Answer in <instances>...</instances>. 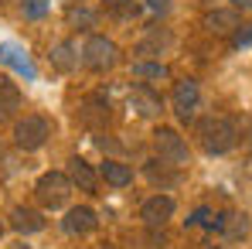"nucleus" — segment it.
Instances as JSON below:
<instances>
[{
	"label": "nucleus",
	"instance_id": "f257e3e1",
	"mask_svg": "<svg viewBox=\"0 0 252 249\" xmlns=\"http://www.w3.org/2000/svg\"><path fill=\"white\" fill-rule=\"evenodd\" d=\"M239 140V126L228 116H205L198 120V143L205 147V154L218 157V154H228Z\"/></svg>",
	"mask_w": 252,
	"mask_h": 249
},
{
	"label": "nucleus",
	"instance_id": "f03ea898",
	"mask_svg": "<svg viewBox=\"0 0 252 249\" xmlns=\"http://www.w3.org/2000/svg\"><path fill=\"white\" fill-rule=\"evenodd\" d=\"M82 65L89 72H99V75L116 69L120 65V44L106 35H89L82 44Z\"/></svg>",
	"mask_w": 252,
	"mask_h": 249
},
{
	"label": "nucleus",
	"instance_id": "7ed1b4c3",
	"mask_svg": "<svg viewBox=\"0 0 252 249\" xmlns=\"http://www.w3.org/2000/svg\"><path fill=\"white\" fill-rule=\"evenodd\" d=\"M72 178L65 174V171H44L41 178L34 181V198H38V205L41 208H62L68 202V195H72Z\"/></svg>",
	"mask_w": 252,
	"mask_h": 249
},
{
	"label": "nucleus",
	"instance_id": "20e7f679",
	"mask_svg": "<svg viewBox=\"0 0 252 249\" xmlns=\"http://www.w3.org/2000/svg\"><path fill=\"white\" fill-rule=\"evenodd\" d=\"M154 150H157L160 161H167L174 167H184L191 161V147H188V140L174 126H157L154 130Z\"/></svg>",
	"mask_w": 252,
	"mask_h": 249
},
{
	"label": "nucleus",
	"instance_id": "39448f33",
	"mask_svg": "<svg viewBox=\"0 0 252 249\" xmlns=\"http://www.w3.org/2000/svg\"><path fill=\"white\" fill-rule=\"evenodd\" d=\"M48 137H51V123L44 116H38V113H31V116L14 123V143L21 150H41L48 143Z\"/></svg>",
	"mask_w": 252,
	"mask_h": 249
},
{
	"label": "nucleus",
	"instance_id": "423d86ee",
	"mask_svg": "<svg viewBox=\"0 0 252 249\" xmlns=\"http://www.w3.org/2000/svg\"><path fill=\"white\" fill-rule=\"evenodd\" d=\"M170 106L177 113L181 123H191L198 116V106H201V89L194 79H177L174 82V92H170Z\"/></svg>",
	"mask_w": 252,
	"mask_h": 249
},
{
	"label": "nucleus",
	"instance_id": "0eeeda50",
	"mask_svg": "<svg viewBox=\"0 0 252 249\" xmlns=\"http://www.w3.org/2000/svg\"><path fill=\"white\" fill-rule=\"evenodd\" d=\"M126 106H129L136 116H143V120H154V116H160V113H164V99H160V92H154L150 85H143V82L129 89Z\"/></svg>",
	"mask_w": 252,
	"mask_h": 249
},
{
	"label": "nucleus",
	"instance_id": "6e6552de",
	"mask_svg": "<svg viewBox=\"0 0 252 249\" xmlns=\"http://www.w3.org/2000/svg\"><path fill=\"white\" fill-rule=\"evenodd\" d=\"M208 229H218L221 239H228V243H239V239L249 236V215H239V212H218V215L208 222Z\"/></svg>",
	"mask_w": 252,
	"mask_h": 249
},
{
	"label": "nucleus",
	"instance_id": "1a4fd4ad",
	"mask_svg": "<svg viewBox=\"0 0 252 249\" xmlns=\"http://www.w3.org/2000/svg\"><path fill=\"white\" fill-rule=\"evenodd\" d=\"M174 198L170 195H150L143 205H140V218L150 225V229H157V225H167L170 218H174Z\"/></svg>",
	"mask_w": 252,
	"mask_h": 249
},
{
	"label": "nucleus",
	"instance_id": "9d476101",
	"mask_svg": "<svg viewBox=\"0 0 252 249\" xmlns=\"http://www.w3.org/2000/svg\"><path fill=\"white\" fill-rule=\"evenodd\" d=\"M79 120H82L89 130H102V126H109V99L106 96H85L82 103H79Z\"/></svg>",
	"mask_w": 252,
	"mask_h": 249
},
{
	"label": "nucleus",
	"instance_id": "9b49d317",
	"mask_svg": "<svg viewBox=\"0 0 252 249\" xmlns=\"http://www.w3.org/2000/svg\"><path fill=\"white\" fill-rule=\"evenodd\" d=\"M0 65L14 69V72H17V75H24L28 82H34V79H38V69H34V62L28 58V51H24L21 44H10V41L0 44Z\"/></svg>",
	"mask_w": 252,
	"mask_h": 249
},
{
	"label": "nucleus",
	"instance_id": "f8f14e48",
	"mask_svg": "<svg viewBox=\"0 0 252 249\" xmlns=\"http://www.w3.org/2000/svg\"><path fill=\"white\" fill-rule=\"evenodd\" d=\"M48 62H51V69H55V72L72 75V72L82 65V51H79V44H75V41H58V44H51Z\"/></svg>",
	"mask_w": 252,
	"mask_h": 249
},
{
	"label": "nucleus",
	"instance_id": "ddd939ff",
	"mask_svg": "<svg viewBox=\"0 0 252 249\" xmlns=\"http://www.w3.org/2000/svg\"><path fill=\"white\" fill-rule=\"evenodd\" d=\"M62 229H65L68 236H89V232H95V229H99V215H95L89 205H75V208H68V212H65Z\"/></svg>",
	"mask_w": 252,
	"mask_h": 249
},
{
	"label": "nucleus",
	"instance_id": "4468645a",
	"mask_svg": "<svg viewBox=\"0 0 252 249\" xmlns=\"http://www.w3.org/2000/svg\"><path fill=\"white\" fill-rule=\"evenodd\" d=\"M68 178H72V184L79 188V191H85V195H95V188H99V171L89 164V161H82V157H72L68 161Z\"/></svg>",
	"mask_w": 252,
	"mask_h": 249
},
{
	"label": "nucleus",
	"instance_id": "2eb2a0df",
	"mask_svg": "<svg viewBox=\"0 0 252 249\" xmlns=\"http://www.w3.org/2000/svg\"><path fill=\"white\" fill-rule=\"evenodd\" d=\"M205 28H208L211 35H235V31L242 28L239 10H235V7H218V10H211V14H205Z\"/></svg>",
	"mask_w": 252,
	"mask_h": 249
},
{
	"label": "nucleus",
	"instance_id": "dca6fc26",
	"mask_svg": "<svg viewBox=\"0 0 252 249\" xmlns=\"http://www.w3.org/2000/svg\"><path fill=\"white\" fill-rule=\"evenodd\" d=\"M21 106H24V96H21L17 82L0 79V123H10L21 113Z\"/></svg>",
	"mask_w": 252,
	"mask_h": 249
},
{
	"label": "nucleus",
	"instance_id": "f3484780",
	"mask_svg": "<svg viewBox=\"0 0 252 249\" xmlns=\"http://www.w3.org/2000/svg\"><path fill=\"white\" fill-rule=\"evenodd\" d=\"M10 229L21 232V236H34V232H41V229H44V215L38 212V208L17 205L14 212H10Z\"/></svg>",
	"mask_w": 252,
	"mask_h": 249
},
{
	"label": "nucleus",
	"instance_id": "a211bd4d",
	"mask_svg": "<svg viewBox=\"0 0 252 249\" xmlns=\"http://www.w3.org/2000/svg\"><path fill=\"white\" fill-rule=\"evenodd\" d=\"M147 178H150V184L154 188H160V191H167V188H174L177 181H181V167L167 164V161H147Z\"/></svg>",
	"mask_w": 252,
	"mask_h": 249
},
{
	"label": "nucleus",
	"instance_id": "6ab92c4d",
	"mask_svg": "<svg viewBox=\"0 0 252 249\" xmlns=\"http://www.w3.org/2000/svg\"><path fill=\"white\" fill-rule=\"evenodd\" d=\"M167 48H170V31L150 28V35L136 44V55H140V62H147V58H157V62H160V55H164Z\"/></svg>",
	"mask_w": 252,
	"mask_h": 249
},
{
	"label": "nucleus",
	"instance_id": "aec40b11",
	"mask_svg": "<svg viewBox=\"0 0 252 249\" xmlns=\"http://www.w3.org/2000/svg\"><path fill=\"white\" fill-rule=\"evenodd\" d=\"M99 178H102L109 188H126V184H133V167L123 164V161L106 157V161L99 164Z\"/></svg>",
	"mask_w": 252,
	"mask_h": 249
},
{
	"label": "nucleus",
	"instance_id": "412c9836",
	"mask_svg": "<svg viewBox=\"0 0 252 249\" xmlns=\"http://www.w3.org/2000/svg\"><path fill=\"white\" fill-rule=\"evenodd\" d=\"M102 10L113 17V21H120V24H126V21H133V17H140V3L136 0H102Z\"/></svg>",
	"mask_w": 252,
	"mask_h": 249
},
{
	"label": "nucleus",
	"instance_id": "4be33fe9",
	"mask_svg": "<svg viewBox=\"0 0 252 249\" xmlns=\"http://www.w3.org/2000/svg\"><path fill=\"white\" fill-rule=\"evenodd\" d=\"M133 75H136V79H167L170 69L164 62H136V65H133Z\"/></svg>",
	"mask_w": 252,
	"mask_h": 249
},
{
	"label": "nucleus",
	"instance_id": "5701e85b",
	"mask_svg": "<svg viewBox=\"0 0 252 249\" xmlns=\"http://www.w3.org/2000/svg\"><path fill=\"white\" fill-rule=\"evenodd\" d=\"M21 10H24V17L38 21V17H44L51 10V0H21Z\"/></svg>",
	"mask_w": 252,
	"mask_h": 249
},
{
	"label": "nucleus",
	"instance_id": "b1692460",
	"mask_svg": "<svg viewBox=\"0 0 252 249\" xmlns=\"http://www.w3.org/2000/svg\"><path fill=\"white\" fill-rule=\"evenodd\" d=\"M68 24L92 28V24H95V14H92V10H85V7H72V10H68Z\"/></svg>",
	"mask_w": 252,
	"mask_h": 249
},
{
	"label": "nucleus",
	"instance_id": "393cba45",
	"mask_svg": "<svg viewBox=\"0 0 252 249\" xmlns=\"http://www.w3.org/2000/svg\"><path fill=\"white\" fill-rule=\"evenodd\" d=\"M232 48H252V24L239 28V31L232 35Z\"/></svg>",
	"mask_w": 252,
	"mask_h": 249
},
{
	"label": "nucleus",
	"instance_id": "a878e982",
	"mask_svg": "<svg viewBox=\"0 0 252 249\" xmlns=\"http://www.w3.org/2000/svg\"><path fill=\"white\" fill-rule=\"evenodd\" d=\"M201 222H205V225L211 222V208H198V212L188 218V225H201Z\"/></svg>",
	"mask_w": 252,
	"mask_h": 249
},
{
	"label": "nucleus",
	"instance_id": "bb28decb",
	"mask_svg": "<svg viewBox=\"0 0 252 249\" xmlns=\"http://www.w3.org/2000/svg\"><path fill=\"white\" fill-rule=\"evenodd\" d=\"M147 7H150L154 14H167V10H170V0H147Z\"/></svg>",
	"mask_w": 252,
	"mask_h": 249
},
{
	"label": "nucleus",
	"instance_id": "cd10ccee",
	"mask_svg": "<svg viewBox=\"0 0 252 249\" xmlns=\"http://www.w3.org/2000/svg\"><path fill=\"white\" fill-rule=\"evenodd\" d=\"M232 7H235V10H242V14H246V10H252V0H232Z\"/></svg>",
	"mask_w": 252,
	"mask_h": 249
},
{
	"label": "nucleus",
	"instance_id": "c85d7f7f",
	"mask_svg": "<svg viewBox=\"0 0 252 249\" xmlns=\"http://www.w3.org/2000/svg\"><path fill=\"white\" fill-rule=\"evenodd\" d=\"M0 239H3V222H0Z\"/></svg>",
	"mask_w": 252,
	"mask_h": 249
}]
</instances>
